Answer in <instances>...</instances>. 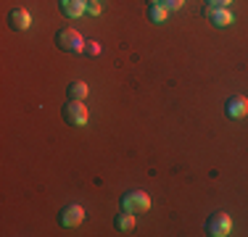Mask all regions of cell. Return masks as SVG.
<instances>
[{"label": "cell", "instance_id": "obj_1", "mask_svg": "<svg viewBox=\"0 0 248 237\" xmlns=\"http://www.w3.org/2000/svg\"><path fill=\"white\" fill-rule=\"evenodd\" d=\"M56 45L61 47V50H66V53H82L87 43H85V37H82L77 29L63 27V29H58V32H56Z\"/></svg>", "mask_w": 248, "mask_h": 237}, {"label": "cell", "instance_id": "obj_14", "mask_svg": "<svg viewBox=\"0 0 248 237\" xmlns=\"http://www.w3.org/2000/svg\"><path fill=\"white\" fill-rule=\"evenodd\" d=\"M87 14H93V16L100 14V0H87Z\"/></svg>", "mask_w": 248, "mask_h": 237}, {"label": "cell", "instance_id": "obj_15", "mask_svg": "<svg viewBox=\"0 0 248 237\" xmlns=\"http://www.w3.org/2000/svg\"><path fill=\"white\" fill-rule=\"evenodd\" d=\"M85 53H90V56H98V53H100V43H95V40H90V43L85 45Z\"/></svg>", "mask_w": 248, "mask_h": 237}, {"label": "cell", "instance_id": "obj_2", "mask_svg": "<svg viewBox=\"0 0 248 237\" xmlns=\"http://www.w3.org/2000/svg\"><path fill=\"white\" fill-rule=\"evenodd\" d=\"M122 211H129V213H145L151 211V198L148 193H143V190H129V193L122 195Z\"/></svg>", "mask_w": 248, "mask_h": 237}, {"label": "cell", "instance_id": "obj_8", "mask_svg": "<svg viewBox=\"0 0 248 237\" xmlns=\"http://www.w3.org/2000/svg\"><path fill=\"white\" fill-rule=\"evenodd\" d=\"M206 16L211 19V24H214V27H230V24L235 21L232 14H230L227 8H209V5H206Z\"/></svg>", "mask_w": 248, "mask_h": 237}, {"label": "cell", "instance_id": "obj_4", "mask_svg": "<svg viewBox=\"0 0 248 237\" xmlns=\"http://www.w3.org/2000/svg\"><path fill=\"white\" fill-rule=\"evenodd\" d=\"M63 121L69 127H85L87 124V105L82 100H69L63 105Z\"/></svg>", "mask_w": 248, "mask_h": 237}, {"label": "cell", "instance_id": "obj_3", "mask_svg": "<svg viewBox=\"0 0 248 237\" xmlns=\"http://www.w3.org/2000/svg\"><path fill=\"white\" fill-rule=\"evenodd\" d=\"M206 232L211 237H227L232 232V219L227 216L224 211H214L209 219H206Z\"/></svg>", "mask_w": 248, "mask_h": 237}, {"label": "cell", "instance_id": "obj_16", "mask_svg": "<svg viewBox=\"0 0 248 237\" xmlns=\"http://www.w3.org/2000/svg\"><path fill=\"white\" fill-rule=\"evenodd\" d=\"M230 3H232V0H206V5H209V8H227Z\"/></svg>", "mask_w": 248, "mask_h": 237}, {"label": "cell", "instance_id": "obj_17", "mask_svg": "<svg viewBox=\"0 0 248 237\" xmlns=\"http://www.w3.org/2000/svg\"><path fill=\"white\" fill-rule=\"evenodd\" d=\"M145 3H148V5H156V3H161V0H145Z\"/></svg>", "mask_w": 248, "mask_h": 237}, {"label": "cell", "instance_id": "obj_13", "mask_svg": "<svg viewBox=\"0 0 248 237\" xmlns=\"http://www.w3.org/2000/svg\"><path fill=\"white\" fill-rule=\"evenodd\" d=\"M161 3H164L167 11H180L182 5H185V0H161Z\"/></svg>", "mask_w": 248, "mask_h": 237}, {"label": "cell", "instance_id": "obj_9", "mask_svg": "<svg viewBox=\"0 0 248 237\" xmlns=\"http://www.w3.org/2000/svg\"><path fill=\"white\" fill-rule=\"evenodd\" d=\"M58 5H61V11L69 19H77V16H82L87 11V0H58Z\"/></svg>", "mask_w": 248, "mask_h": 237}, {"label": "cell", "instance_id": "obj_7", "mask_svg": "<svg viewBox=\"0 0 248 237\" xmlns=\"http://www.w3.org/2000/svg\"><path fill=\"white\" fill-rule=\"evenodd\" d=\"M8 27L16 29V32H24V29H29V27H32V16H29V11L21 8V5L11 8V14H8Z\"/></svg>", "mask_w": 248, "mask_h": 237}, {"label": "cell", "instance_id": "obj_11", "mask_svg": "<svg viewBox=\"0 0 248 237\" xmlns=\"http://www.w3.org/2000/svg\"><path fill=\"white\" fill-rule=\"evenodd\" d=\"M69 100H85L87 98V85L85 82H79V79H74V82H69Z\"/></svg>", "mask_w": 248, "mask_h": 237}, {"label": "cell", "instance_id": "obj_10", "mask_svg": "<svg viewBox=\"0 0 248 237\" xmlns=\"http://www.w3.org/2000/svg\"><path fill=\"white\" fill-rule=\"evenodd\" d=\"M114 227L119 229V232H132V229H135V213L119 211V213L114 216Z\"/></svg>", "mask_w": 248, "mask_h": 237}, {"label": "cell", "instance_id": "obj_5", "mask_svg": "<svg viewBox=\"0 0 248 237\" xmlns=\"http://www.w3.org/2000/svg\"><path fill=\"white\" fill-rule=\"evenodd\" d=\"M85 222V208L79 203H69L58 211V224L61 227H79Z\"/></svg>", "mask_w": 248, "mask_h": 237}, {"label": "cell", "instance_id": "obj_6", "mask_svg": "<svg viewBox=\"0 0 248 237\" xmlns=\"http://www.w3.org/2000/svg\"><path fill=\"white\" fill-rule=\"evenodd\" d=\"M224 114H227V118H243L248 114V98H243V95H230L227 103H224Z\"/></svg>", "mask_w": 248, "mask_h": 237}, {"label": "cell", "instance_id": "obj_12", "mask_svg": "<svg viewBox=\"0 0 248 237\" xmlns=\"http://www.w3.org/2000/svg\"><path fill=\"white\" fill-rule=\"evenodd\" d=\"M167 16H169V11L164 8V3L148 5V19H151L153 24H164V21H167Z\"/></svg>", "mask_w": 248, "mask_h": 237}]
</instances>
